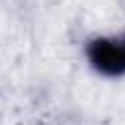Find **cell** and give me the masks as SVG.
I'll use <instances>...</instances> for the list:
<instances>
[{"instance_id": "6da1fadb", "label": "cell", "mask_w": 125, "mask_h": 125, "mask_svg": "<svg viewBox=\"0 0 125 125\" xmlns=\"http://www.w3.org/2000/svg\"><path fill=\"white\" fill-rule=\"evenodd\" d=\"M87 62L101 77H125V36H96L84 48Z\"/></svg>"}]
</instances>
